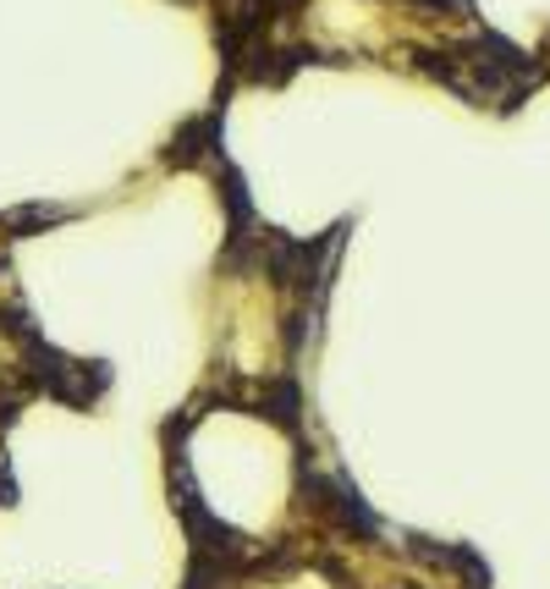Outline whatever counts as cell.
<instances>
[{"instance_id":"cell-2","label":"cell","mask_w":550,"mask_h":589,"mask_svg":"<svg viewBox=\"0 0 550 589\" xmlns=\"http://www.w3.org/2000/svg\"><path fill=\"white\" fill-rule=\"evenodd\" d=\"M424 7H457V12H468L474 0H424Z\"/></svg>"},{"instance_id":"cell-1","label":"cell","mask_w":550,"mask_h":589,"mask_svg":"<svg viewBox=\"0 0 550 589\" xmlns=\"http://www.w3.org/2000/svg\"><path fill=\"white\" fill-rule=\"evenodd\" d=\"M210 149H221V105H215L210 116H199V122H188V127L176 133V143H171L165 165H199Z\"/></svg>"}]
</instances>
